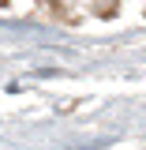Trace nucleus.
<instances>
[{"instance_id":"obj_1","label":"nucleus","mask_w":146,"mask_h":150,"mask_svg":"<svg viewBox=\"0 0 146 150\" xmlns=\"http://www.w3.org/2000/svg\"><path fill=\"white\" fill-rule=\"evenodd\" d=\"M0 4H8V0H0Z\"/></svg>"}]
</instances>
